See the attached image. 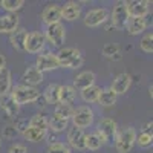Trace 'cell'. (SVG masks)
I'll return each instance as SVG.
<instances>
[{
    "instance_id": "39",
    "label": "cell",
    "mask_w": 153,
    "mask_h": 153,
    "mask_svg": "<svg viewBox=\"0 0 153 153\" xmlns=\"http://www.w3.org/2000/svg\"><path fill=\"white\" fill-rule=\"evenodd\" d=\"M17 135V130H16V127L14 126H11L8 124L6 127H3V138H8V139H12Z\"/></svg>"
},
{
    "instance_id": "15",
    "label": "cell",
    "mask_w": 153,
    "mask_h": 153,
    "mask_svg": "<svg viewBox=\"0 0 153 153\" xmlns=\"http://www.w3.org/2000/svg\"><path fill=\"white\" fill-rule=\"evenodd\" d=\"M22 84L25 86H29V87H37L38 84H42L43 83V74L38 71L34 65L26 68V71L23 72L22 75Z\"/></svg>"
},
{
    "instance_id": "18",
    "label": "cell",
    "mask_w": 153,
    "mask_h": 153,
    "mask_svg": "<svg viewBox=\"0 0 153 153\" xmlns=\"http://www.w3.org/2000/svg\"><path fill=\"white\" fill-rule=\"evenodd\" d=\"M81 17V5L78 2H66L61 6V19L66 22H74Z\"/></svg>"
},
{
    "instance_id": "22",
    "label": "cell",
    "mask_w": 153,
    "mask_h": 153,
    "mask_svg": "<svg viewBox=\"0 0 153 153\" xmlns=\"http://www.w3.org/2000/svg\"><path fill=\"white\" fill-rule=\"evenodd\" d=\"M60 86L61 84H57V83H51L46 86V89L42 92L43 98L48 104H57L60 103Z\"/></svg>"
},
{
    "instance_id": "28",
    "label": "cell",
    "mask_w": 153,
    "mask_h": 153,
    "mask_svg": "<svg viewBox=\"0 0 153 153\" xmlns=\"http://www.w3.org/2000/svg\"><path fill=\"white\" fill-rule=\"evenodd\" d=\"M76 97V91L72 86H60V103L63 104H72Z\"/></svg>"
},
{
    "instance_id": "4",
    "label": "cell",
    "mask_w": 153,
    "mask_h": 153,
    "mask_svg": "<svg viewBox=\"0 0 153 153\" xmlns=\"http://www.w3.org/2000/svg\"><path fill=\"white\" fill-rule=\"evenodd\" d=\"M135 141H136V130L133 127H126L124 130L118 132L113 143L118 153H130L132 149L135 147Z\"/></svg>"
},
{
    "instance_id": "2",
    "label": "cell",
    "mask_w": 153,
    "mask_h": 153,
    "mask_svg": "<svg viewBox=\"0 0 153 153\" xmlns=\"http://www.w3.org/2000/svg\"><path fill=\"white\" fill-rule=\"evenodd\" d=\"M9 95L12 97V100H14L19 106L37 103V101L42 98V92L38 91L37 87H29V86H25V84L12 86Z\"/></svg>"
},
{
    "instance_id": "41",
    "label": "cell",
    "mask_w": 153,
    "mask_h": 153,
    "mask_svg": "<svg viewBox=\"0 0 153 153\" xmlns=\"http://www.w3.org/2000/svg\"><path fill=\"white\" fill-rule=\"evenodd\" d=\"M6 68V57L3 54H0V71H3Z\"/></svg>"
},
{
    "instance_id": "24",
    "label": "cell",
    "mask_w": 153,
    "mask_h": 153,
    "mask_svg": "<svg viewBox=\"0 0 153 153\" xmlns=\"http://www.w3.org/2000/svg\"><path fill=\"white\" fill-rule=\"evenodd\" d=\"M12 87V74L8 68L0 71V97L8 95Z\"/></svg>"
},
{
    "instance_id": "8",
    "label": "cell",
    "mask_w": 153,
    "mask_h": 153,
    "mask_svg": "<svg viewBox=\"0 0 153 153\" xmlns=\"http://www.w3.org/2000/svg\"><path fill=\"white\" fill-rule=\"evenodd\" d=\"M46 46V38L43 35V32L38 31H32L28 32L26 40H25V52L28 54H40Z\"/></svg>"
},
{
    "instance_id": "32",
    "label": "cell",
    "mask_w": 153,
    "mask_h": 153,
    "mask_svg": "<svg viewBox=\"0 0 153 153\" xmlns=\"http://www.w3.org/2000/svg\"><path fill=\"white\" fill-rule=\"evenodd\" d=\"M25 5V0H2L0 6L5 11H8V14H16L17 11H20Z\"/></svg>"
},
{
    "instance_id": "29",
    "label": "cell",
    "mask_w": 153,
    "mask_h": 153,
    "mask_svg": "<svg viewBox=\"0 0 153 153\" xmlns=\"http://www.w3.org/2000/svg\"><path fill=\"white\" fill-rule=\"evenodd\" d=\"M22 135L26 138L29 143H40V141H43V139L48 136V132H42L38 129H34V127H28V129L25 130Z\"/></svg>"
},
{
    "instance_id": "11",
    "label": "cell",
    "mask_w": 153,
    "mask_h": 153,
    "mask_svg": "<svg viewBox=\"0 0 153 153\" xmlns=\"http://www.w3.org/2000/svg\"><path fill=\"white\" fill-rule=\"evenodd\" d=\"M126 8L129 17L146 19L150 12V2L149 0H130V2H126Z\"/></svg>"
},
{
    "instance_id": "40",
    "label": "cell",
    "mask_w": 153,
    "mask_h": 153,
    "mask_svg": "<svg viewBox=\"0 0 153 153\" xmlns=\"http://www.w3.org/2000/svg\"><path fill=\"white\" fill-rule=\"evenodd\" d=\"M152 121H149V123H146L144 126H143V129H141V132H144V133H152Z\"/></svg>"
},
{
    "instance_id": "13",
    "label": "cell",
    "mask_w": 153,
    "mask_h": 153,
    "mask_svg": "<svg viewBox=\"0 0 153 153\" xmlns=\"http://www.w3.org/2000/svg\"><path fill=\"white\" fill-rule=\"evenodd\" d=\"M130 84H132V76H130V74L121 72V74H118V75L113 78V83H112L110 89H112V91L117 94V95H123V94H126V92L130 89Z\"/></svg>"
},
{
    "instance_id": "25",
    "label": "cell",
    "mask_w": 153,
    "mask_h": 153,
    "mask_svg": "<svg viewBox=\"0 0 153 153\" xmlns=\"http://www.w3.org/2000/svg\"><path fill=\"white\" fill-rule=\"evenodd\" d=\"M69 129V121L68 120H61L58 117H51L48 120V130H51L52 133H61Z\"/></svg>"
},
{
    "instance_id": "31",
    "label": "cell",
    "mask_w": 153,
    "mask_h": 153,
    "mask_svg": "<svg viewBox=\"0 0 153 153\" xmlns=\"http://www.w3.org/2000/svg\"><path fill=\"white\" fill-rule=\"evenodd\" d=\"M103 55L110 60H121V51L117 43H107L103 46Z\"/></svg>"
},
{
    "instance_id": "43",
    "label": "cell",
    "mask_w": 153,
    "mask_h": 153,
    "mask_svg": "<svg viewBox=\"0 0 153 153\" xmlns=\"http://www.w3.org/2000/svg\"><path fill=\"white\" fill-rule=\"evenodd\" d=\"M0 147H2V139H0Z\"/></svg>"
},
{
    "instance_id": "23",
    "label": "cell",
    "mask_w": 153,
    "mask_h": 153,
    "mask_svg": "<svg viewBox=\"0 0 153 153\" xmlns=\"http://www.w3.org/2000/svg\"><path fill=\"white\" fill-rule=\"evenodd\" d=\"M117 100H118V95L115 94L110 87H106V89H101L97 103L103 107H112V106L117 104Z\"/></svg>"
},
{
    "instance_id": "3",
    "label": "cell",
    "mask_w": 153,
    "mask_h": 153,
    "mask_svg": "<svg viewBox=\"0 0 153 153\" xmlns=\"http://www.w3.org/2000/svg\"><path fill=\"white\" fill-rule=\"evenodd\" d=\"M95 120V113L89 106H78L76 109H74V113L71 117L72 121V127H76V129H87L94 124Z\"/></svg>"
},
{
    "instance_id": "26",
    "label": "cell",
    "mask_w": 153,
    "mask_h": 153,
    "mask_svg": "<svg viewBox=\"0 0 153 153\" xmlns=\"http://www.w3.org/2000/svg\"><path fill=\"white\" fill-rule=\"evenodd\" d=\"M103 146H104V141L101 139V136H100L97 132L89 133V135L84 136V149L92 150V152H97V150H100Z\"/></svg>"
},
{
    "instance_id": "7",
    "label": "cell",
    "mask_w": 153,
    "mask_h": 153,
    "mask_svg": "<svg viewBox=\"0 0 153 153\" xmlns=\"http://www.w3.org/2000/svg\"><path fill=\"white\" fill-rule=\"evenodd\" d=\"M109 20V11L106 8H94L89 9L84 14V26L87 28H98Z\"/></svg>"
},
{
    "instance_id": "21",
    "label": "cell",
    "mask_w": 153,
    "mask_h": 153,
    "mask_svg": "<svg viewBox=\"0 0 153 153\" xmlns=\"http://www.w3.org/2000/svg\"><path fill=\"white\" fill-rule=\"evenodd\" d=\"M28 31L25 28H19L17 31H14L12 34H9V43L19 52H25V40H26Z\"/></svg>"
},
{
    "instance_id": "16",
    "label": "cell",
    "mask_w": 153,
    "mask_h": 153,
    "mask_svg": "<svg viewBox=\"0 0 153 153\" xmlns=\"http://www.w3.org/2000/svg\"><path fill=\"white\" fill-rule=\"evenodd\" d=\"M20 19L17 14H3L0 16V34H12L19 29Z\"/></svg>"
},
{
    "instance_id": "12",
    "label": "cell",
    "mask_w": 153,
    "mask_h": 153,
    "mask_svg": "<svg viewBox=\"0 0 153 153\" xmlns=\"http://www.w3.org/2000/svg\"><path fill=\"white\" fill-rule=\"evenodd\" d=\"M42 20H43V23H46V26L48 25L60 23L61 22V6L57 3L46 5L42 11Z\"/></svg>"
},
{
    "instance_id": "37",
    "label": "cell",
    "mask_w": 153,
    "mask_h": 153,
    "mask_svg": "<svg viewBox=\"0 0 153 153\" xmlns=\"http://www.w3.org/2000/svg\"><path fill=\"white\" fill-rule=\"evenodd\" d=\"M16 130H17V133H23L25 130L29 127V120L28 118H19L17 121H16Z\"/></svg>"
},
{
    "instance_id": "33",
    "label": "cell",
    "mask_w": 153,
    "mask_h": 153,
    "mask_svg": "<svg viewBox=\"0 0 153 153\" xmlns=\"http://www.w3.org/2000/svg\"><path fill=\"white\" fill-rule=\"evenodd\" d=\"M29 127H34V129H38L42 132H48V118L42 113H35L29 120Z\"/></svg>"
},
{
    "instance_id": "19",
    "label": "cell",
    "mask_w": 153,
    "mask_h": 153,
    "mask_svg": "<svg viewBox=\"0 0 153 153\" xmlns=\"http://www.w3.org/2000/svg\"><path fill=\"white\" fill-rule=\"evenodd\" d=\"M0 109H2L6 113V117H9V118H16L20 112V106L12 100V97L9 94L0 97Z\"/></svg>"
},
{
    "instance_id": "35",
    "label": "cell",
    "mask_w": 153,
    "mask_h": 153,
    "mask_svg": "<svg viewBox=\"0 0 153 153\" xmlns=\"http://www.w3.org/2000/svg\"><path fill=\"white\" fill-rule=\"evenodd\" d=\"M139 46H141L143 52L152 54V52H153V34H152V32H147V34L141 38V43H139Z\"/></svg>"
},
{
    "instance_id": "14",
    "label": "cell",
    "mask_w": 153,
    "mask_h": 153,
    "mask_svg": "<svg viewBox=\"0 0 153 153\" xmlns=\"http://www.w3.org/2000/svg\"><path fill=\"white\" fill-rule=\"evenodd\" d=\"M84 136H86V133L81 129H76V127L68 129V146H69V149L86 150L84 149Z\"/></svg>"
},
{
    "instance_id": "34",
    "label": "cell",
    "mask_w": 153,
    "mask_h": 153,
    "mask_svg": "<svg viewBox=\"0 0 153 153\" xmlns=\"http://www.w3.org/2000/svg\"><path fill=\"white\" fill-rule=\"evenodd\" d=\"M135 144H138L139 147H143V149L152 147V144H153V133H144V132H141L139 135H136Z\"/></svg>"
},
{
    "instance_id": "9",
    "label": "cell",
    "mask_w": 153,
    "mask_h": 153,
    "mask_svg": "<svg viewBox=\"0 0 153 153\" xmlns=\"http://www.w3.org/2000/svg\"><path fill=\"white\" fill-rule=\"evenodd\" d=\"M110 22H112V26L115 29H126V25L129 22V14H127V8H126V2H118L117 5L113 6L112 12H110Z\"/></svg>"
},
{
    "instance_id": "36",
    "label": "cell",
    "mask_w": 153,
    "mask_h": 153,
    "mask_svg": "<svg viewBox=\"0 0 153 153\" xmlns=\"http://www.w3.org/2000/svg\"><path fill=\"white\" fill-rule=\"evenodd\" d=\"M46 153H72L69 146L65 144V143H52V144H49L48 146V150Z\"/></svg>"
},
{
    "instance_id": "27",
    "label": "cell",
    "mask_w": 153,
    "mask_h": 153,
    "mask_svg": "<svg viewBox=\"0 0 153 153\" xmlns=\"http://www.w3.org/2000/svg\"><path fill=\"white\" fill-rule=\"evenodd\" d=\"M100 92H101V87L97 86V84H94L91 87L84 89V91H81V100L84 101V103H89V104L97 103L98 97H100Z\"/></svg>"
},
{
    "instance_id": "20",
    "label": "cell",
    "mask_w": 153,
    "mask_h": 153,
    "mask_svg": "<svg viewBox=\"0 0 153 153\" xmlns=\"http://www.w3.org/2000/svg\"><path fill=\"white\" fill-rule=\"evenodd\" d=\"M149 26V23L146 19H141V17H130L129 22L126 25V29L130 35H139L143 34Z\"/></svg>"
},
{
    "instance_id": "30",
    "label": "cell",
    "mask_w": 153,
    "mask_h": 153,
    "mask_svg": "<svg viewBox=\"0 0 153 153\" xmlns=\"http://www.w3.org/2000/svg\"><path fill=\"white\" fill-rule=\"evenodd\" d=\"M74 113V107L71 104H63V103H57L55 109H54V117H58L61 120H71Z\"/></svg>"
},
{
    "instance_id": "17",
    "label": "cell",
    "mask_w": 153,
    "mask_h": 153,
    "mask_svg": "<svg viewBox=\"0 0 153 153\" xmlns=\"http://www.w3.org/2000/svg\"><path fill=\"white\" fill-rule=\"evenodd\" d=\"M95 78L97 76L92 71H83L74 78V86L72 87L75 89V91L76 89H78V91H84V89L95 84Z\"/></svg>"
},
{
    "instance_id": "42",
    "label": "cell",
    "mask_w": 153,
    "mask_h": 153,
    "mask_svg": "<svg viewBox=\"0 0 153 153\" xmlns=\"http://www.w3.org/2000/svg\"><path fill=\"white\" fill-rule=\"evenodd\" d=\"M152 91H153V87H152V86H150V87H149V95H150V98H152V97H153V92H152Z\"/></svg>"
},
{
    "instance_id": "5",
    "label": "cell",
    "mask_w": 153,
    "mask_h": 153,
    "mask_svg": "<svg viewBox=\"0 0 153 153\" xmlns=\"http://www.w3.org/2000/svg\"><path fill=\"white\" fill-rule=\"evenodd\" d=\"M43 35L46 38V42H49L54 48H63V45L66 42V28L61 22L54 23V25H48Z\"/></svg>"
},
{
    "instance_id": "6",
    "label": "cell",
    "mask_w": 153,
    "mask_h": 153,
    "mask_svg": "<svg viewBox=\"0 0 153 153\" xmlns=\"http://www.w3.org/2000/svg\"><path fill=\"white\" fill-rule=\"evenodd\" d=\"M118 124L112 118H103L97 124V133L101 136L104 144H112L118 135Z\"/></svg>"
},
{
    "instance_id": "1",
    "label": "cell",
    "mask_w": 153,
    "mask_h": 153,
    "mask_svg": "<svg viewBox=\"0 0 153 153\" xmlns=\"http://www.w3.org/2000/svg\"><path fill=\"white\" fill-rule=\"evenodd\" d=\"M55 55L58 60V66L65 68V69H78L84 63V57L81 54V51L74 46L60 48Z\"/></svg>"
},
{
    "instance_id": "10",
    "label": "cell",
    "mask_w": 153,
    "mask_h": 153,
    "mask_svg": "<svg viewBox=\"0 0 153 153\" xmlns=\"http://www.w3.org/2000/svg\"><path fill=\"white\" fill-rule=\"evenodd\" d=\"M42 74L45 72H52L55 69H58V60H57V55L54 52H43L37 57L35 60V65H34Z\"/></svg>"
},
{
    "instance_id": "38",
    "label": "cell",
    "mask_w": 153,
    "mask_h": 153,
    "mask_svg": "<svg viewBox=\"0 0 153 153\" xmlns=\"http://www.w3.org/2000/svg\"><path fill=\"white\" fill-rule=\"evenodd\" d=\"M8 153H28V149H26V146L16 143V144H11L9 146Z\"/></svg>"
}]
</instances>
